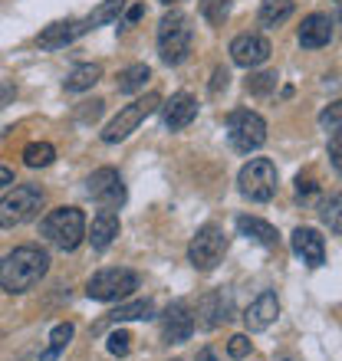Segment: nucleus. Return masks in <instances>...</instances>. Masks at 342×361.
<instances>
[{
	"label": "nucleus",
	"instance_id": "17",
	"mask_svg": "<svg viewBox=\"0 0 342 361\" xmlns=\"http://www.w3.org/2000/svg\"><path fill=\"white\" fill-rule=\"evenodd\" d=\"M194 115H198V99L188 92H178L171 95V102L162 105V118H165V128L171 132H181V128H188L194 122Z\"/></svg>",
	"mask_w": 342,
	"mask_h": 361
},
{
	"label": "nucleus",
	"instance_id": "24",
	"mask_svg": "<svg viewBox=\"0 0 342 361\" xmlns=\"http://www.w3.org/2000/svg\"><path fill=\"white\" fill-rule=\"evenodd\" d=\"M148 79H152V69L145 66V63H135V66H125L122 73H119L115 86H119V92L132 95V92H138V89H145Z\"/></svg>",
	"mask_w": 342,
	"mask_h": 361
},
{
	"label": "nucleus",
	"instance_id": "23",
	"mask_svg": "<svg viewBox=\"0 0 342 361\" xmlns=\"http://www.w3.org/2000/svg\"><path fill=\"white\" fill-rule=\"evenodd\" d=\"M155 315V302L152 299H135V302H125L119 305V309H112V312L105 315V322H138V319H152Z\"/></svg>",
	"mask_w": 342,
	"mask_h": 361
},
{
	"label": "nucleus",
	"instance_id": "27",
	"mask_svg": "<svg viewBox=\"0 0 342 361\" xmlns=\"http://www.w3.org/2000/svg\"><path fill=\"white\" fill-rule=\"evenodd\" d=\"M319 217H323V224L333 230V233H339L342 237V194H329V197L323 200Z\"/></svg>",
	"mask_w": 342,
	"mask_h": 361
},
{
	"label": "nucleus",
	"instance_id": "19",
	"mask_svg": "<svg viewBox=\"0 0 342 361\" xmlns=\"http://www.w3.org/2000/svg\"><path fill=\"white\" fill-rule=\"evenodd\" d=\"M115 237H119V214H115L112 207L99 210L93 217V227H89V243H93V250H105Z\"/></svg>",
	"mask_w": 342,
	"mask_h": 361
},
{
	"label": "nucleus",
	"instance_id": "9",
	"mask_svg": "<svg viewBox=\"0 0 342 361\" xmlns=\"http://www.w3.org/2000/svg\"><path fill=\"white\" fill-rule=\"evenodd\" d=\"M228 138H230V148L240 152V154H250V152H256V148H264V142H266L264 115L250 112V109H237V112H230Z\"/></svg>",
	"mask_w": 342,
	"mask_h": 361
},
{
	"label": "nucleus",
	"instance_id": "33",
	"mask_svg": "<svg viewBox=\"0 0 342 361\" xmlns=\"http://www.w3.org/2000/svg\"><path fill=\"white\" fill-rule=\"evenodd\" d=\"M250 348H254V345H250L247 335H230V342H228V355H230V358H237V361L247 358Z\"/></svg>",
	"mask_w": 342,
	"mask_h": 361
},
{
	"label": "nucleus",
	"instance_id": "22",
	"mask_svg": "<svg viewBox=\"0 0 342 361\" xmlns=\"http://www.w3.org/2000/svg\"><path fill=\"white\" fill-rule=\"evenodd\" d=\"M293 10H296L293 0H264L256 17H260V27H270V30H273V27H283L286 20L293 17Z\"/></svg>",
	"mask_w": 342,
	"mask_h": 361
},
{
	"label": "nucleus",
	"instance_id": "14",
	"mask_svg": "<svg viewBox=\"0 0 342 361\" xmlns=\"http://www.w3.org/2000/svg\"><path fill=\"white\" fill-rule=\"evenodd\" d=\"M93 30V23L89 20H57V23H49L43 33L37 37V43H40V49H63V47H69L73 39H79L83 33H89Z\"/></svg>",
	"mask_w": 342,
	"mask_h": 361
},
{
	"label": "nucleus",
	"instance_id": "29",
	"mask_svg": "<svg viewBox=\"0 0 342 361\" xmlns=\"http://www.w3.org/2000/svg\"><path fill=\"white\" fill-rule=\"evenodd\" d=\"M201 13H204L208 23L220 27V23L228 20V13H230V0H201Z\"/></svg>",
	"mask_w": 342,
	"mask_h": 361
},
{
	"label": "nucleus",
	"instance_id": "13",
	"mask_svg": "<svg viewBox=\"0 0 342 361\" xmlns=\"http://www.w3.org/2000/svg\"><path fill=\"white\" fill-rule=\"evenodd\" d=\"M194 315H191L188 302H171L162 312V338L168 345H181L188 342L191 332H194Z\"/></svg>",
	"mask_w": 342,
	"mask_h": 361
},
{
	"label": "nucleus",
	"instance_id": "7",
	"mask_svg": "<svg viewBox=\"0 0 342 361\" xmlns=\"http://www.w3.org/2000/svg\"><path fill=\"white\" fill-rule=\"evenodd\" d=\"M240 194L254 204H266L276 197V164L270 158H250L237 174Z\"/></svg>",
	"mask_w": 342,
	"mask_h": 361
},
{
	"label": "nucleus",
	"instance_id": "11",
	"mask_svg": "<svg viewBox=\"0 0 342 361\" xmlns=\"http://www.w3.org/2000/svg\"><path fill=\"white\" fill-rule=\"evenodd\" d=\"M270 53H273V47H270V39L264 33H240V37L230 39V59L244 69L264 66Z\"/></svg>",
	"mask_w": 342,
	"mask_h": 361
},
{
	"label": "nucleus",
	"instance_id": "30",
	"mask_svg": "<svg viewBox=\"0 0 342 361\" xmlns=\"http://www.w3.org/2000/svg\"><path fill=\"white\" fill-rule=\"evenodd\" d=\"M276 89V73H254L247 79V92L250 95H270Z\"/></svg>",
	"mask_w": 342,
	"mask_h": 361
},
{
	"label": "nucleus",
	"instance_id": "39",
	"mask_svg": "<svg viewBox=\"0 0 342 361\" xmlns=\"http://www.w3.org/2000/svg\"><path fill=\"white\" fill-rule=\"evenodd\" d=\"M142 13H145V7H142V4H135V7H129L125 20H129V23H135V20H142Z\"/></svg>",
	"mask_w": 342,
	"mask_h": 361
},
{
	"label": "nucleus",
	"instance_id": "31",
	"mask_svg": "<svg viewBox=\"0 0 342 361\" xmlns=\"http://www.w3.org/2000/svg\"><path fill=\"white\" fill-rule=\"evenodd\" d=\"M319 125H323L326 132H336V128H342V99L339 102H329L319 112Z\"/></svg>",
	"mask_w": 342,
	"mask_h": 361
},
{
	"label": "nucleus",
	"instance_id": "1",
	"mask_svg": "<svg viewBox=\"0 0 342 361\" xmlns=\"http://www.w3.org/2000/svg\"><path fill=\"white\" fill-rule=\"evenodd\" d=\"M49 273V253L40 247H17L7 257H0V289L10 295L30 293L40 279Z\"/></svg>",
	"mask_w": 342,
	"mask_h": 361
},
{
	"label": "nucleus",
	"instance_id": "18",
	"mask_svg": "<svg viewBox=\"0 0 342 361\" xmlns=\"http://www.w3.org/2000/svg\"><path fill=\"white\" fill-rule=\"evenodd\" d=\"M333 20L326 13H309L300 27V47L303 49H323L329 39H333Z\"/></svg>",
	"mask_w": 342,
	"mask_h": 361
},
{
	"label": "nucleus",
	"instance_id": "26",
	"mask_svg": "<svg viewBox=\"0 0 342 361\" xmlns=\"http://www.w3.org/2000/svg\"><path fill=\"white\" fill-rule=\"evenodd\" d=\"M53 161H57V148L49 142H33L23 148V164L27 168H49Z\"/></svg>",
	"mask_w": 342,
	"mask_h": 361
},
{
	"label": "nucleus",
	"instance_id": "34",
	"mask_svg": "<svg viewBox=\"0 0 342 361\" xmlns=\"http://www.w3.org/2000/svg\"><path fill=\"white\" fill-rule=\"evenodd\" d=\"M329 161H333V168L342 174V128H336V132L329 135Z\"/></svg>",
	"mask_w": 342,
	"mask_h": 361
},
{
	"label": "nucleus",
	"instance_id": "37",
	"mask_svg": "<svg viewBox=\"0 0 342 361\" xmlns=\"http://www.w3.org/2000/svg\"><path fill=\"white\" fill-rule=\"evenodd\" d=\"M13 99H17V86H13V82H0V109L10 105Z\"/></svg>",
	"mask_w": 342,
	"mask_h": 361
},
{
	"label": "nucleus",
	"instance_id": "42",
	"mask_svg": "<svg viewBox=\"0 0 342 361\" xmlns=\"http://www.w3.org/2000/svg\"><path fill=\"white\" fill-rule=\"evenodd\" d=\"M339 27H342V7H339Z\"/></svg>",
	"mask_w": 342,
	"mask_h": 361
},
{
	"label": "nucleus",
	"instance_id": "40",
	"mask_svg": "<svg viewBox=\"0 0 342 361\" xmlns=\"http://www.w3.org/2000/svg\"><path fill=\"white\" fill-rule=\"evenodd\" d=\"M7 184H13V171L0 164V188H7Z\"/></svg>",
	"mask_w": 342,
	"mask_h": 361
},
{
	"label": "nucleus",
	"instance_id": "35",
	"mask_svg": "<svg viewBox=\"0 0 342 361\" xmlns=\"http://www.w3.org/2000/svg\"><path fill=\"white\" fill-rule=\"evenodd\" d=\"M86 109L83 112H79V118H83V122H89V118H99V115H102V99H93V102H83Z\"/></svg>",
	"mask_w": 342,
	"mask_h": 361
},
{
	"label": "nucleus",
	"instance_id": "5",
	"mask_svg": "<svg viewBox=\"0 0 342 361\" xmlns=\"http://www.w3.org/2000/svg\"><path fill=\"white\" fill-rule=\"evenodd\" d=\"M228 253V237H224V230L218 224H204L198 227V233L191 237L188 243V263L198 273H211V269H218V263L224 259Z\"/></svg>",
	"mask_w": 342,
	"mask_h": 361
},
{
	"label": "nucleus",
	"instance_id": "20",
	"mask_svg": "<svg viewBox=\"0 0 342 361\" xmlns=\"http://www.w3.org/2000/svg\"><path fill=\"white\" fill-rule=\"evenodd\" d=\"M237 230L247 240H254V243H260V247H266V250L280 247V233H276V227L273 224H266V220H260V217H247V214L237 217Z\"/></svg>",
	"mask_w": 342,
	"mask_h": 361
},
{
	"label": "nucleus",
	"instance_id": "38",
	"mask_svg": "<svg viewBox=\"0 0 342 361\" xmlns=\"http://www.w3.org/2000/svg\"><path fill=\"white\" fill-rule=\"evenodd\" d=\"M313 190H316V184H313V180H309V178H303V174L296 178V194H300V197H309Z\"/></svg>",
	"mask_w": 342,
	"mask_h": 361
},
{
	"label": "nucleus",
	"instance_id": "16",
	"mask_svg": "<svg viewBox=\"0 0 342 361\" xmlns=\"http://www.w3.org/2000/svg\"><path fill=\"white\" fill-rule=\"evenodd\" d=\"M276 319H280V299H276V293H270V289H264V293L247 305V312H244L247 332H266Z\"/></svg>",
	"mask_w": 342,
	"mask_h": 361
},
{
	"label": "nucleus",
	"instance_id": "41",
	"mask_svg": "<svg viewBox=\"0 0 342 361\" xmlns=\"http://www.w3.org/2000/svg\"><path fill=\"white\" fill-rule=\"evenodd\" d=\"M162 4H165V7H175V4H178V0H162Z\"/></svg>",
	"mask_w": 342,
	"mask_h": 361
},
{
	"label": "nucleus",
	"instance_id": "10",
	"mask_svg": "<svg viewBox=\"0 0 342 361\" xmlns=\"http://www.w3.org/2000/svg\"><path fill=\"white\" fill-rule=\"evenodd\" d=\"M86 190H89V197L99 200L102 207H122L125 204V184H122V174L115 171V168H99V171L89 174L86 180Z\"/></svg>",
	"mask_w": 342,
	"mask_h": 361
},
{
	"label": "nucleus",
	"instance_id": "32",
	"mask_svg": "<svg viewBox=\"0 0 342 361\" xmlns=\"http://www.w3.org/2000/svg\"><path fill=\"white\" fill-rule=\"evenodd\" d=\"M105 348H109V355H115V358H122V355H129V348H132V335L119 329V332L109 335V342H105Z\"/></svg>",
	"mask_w": 342,
	"mask_h": 361
},
{
	"label": "nucleus",
	"instance_id": "25",
	"mask_svg": "<svg viewBox=\"0 0 342 361\" xmlns=\"http://www.w3.org/2000/svg\"><path fill=\"white\" fill-rule=\"evenodd\" d=\"M73 335H76V329L69 322H59L53 332H49V348L43 355H40V361H57L59 355L66 352V345L73 342Z\"/></svg>",
	"mask_w": 342,
	"mask_h": 361
},
{
	"label": "nucleus",
	"instance_id": "15",
	"mask_svg": "<svg viewBox=\"0 0 342 361\" xmlns=\"http://www.w3.org/2000/svg\"><path fill=\"white\" fill-rule=\"evenodd\" d=\"M290 247H293V253L300 259H303L306 267H323L326 263V240L319 237V230L313 227H296L293 233H290Z\"/></svg>",
	"mask_w": 342,
	"mask_h": 361
},
{
	"label": "nucleus",
	"instance_id": "12",
	"mask_svg": "<svg viewBox=\"0 0 342 361\" xmlns=\"http://www.w3.org/2000/svg\"><path fill=\"white\" fill-rule=\"evenodd\" d=\"M234 319V302H230V295L224 293V289H214V293H204L198 299V319L194 322L201 325V329H218V325L230 322Z\"/></svg>",
	"mask_w": 342,
	"mask_h": 361
},
{
	"label": "nucleus",
	"instance_id": "36",
	"mask_svg": "<svg viewBox=\"0 0 342 361\" xmlns=\"http://www.w3.org/2000/svg\"><path fill=\"white\" fill-rule=\"evenodd\" d=\"M228 82H230V76H228V69H224V66H218V69H214V79H211V92L218 95V92H220V89H228Z\"/></svg>",
	"mask_w": 342,
	"mask_h": 361
},
{
	"label": "nucleus",
	"instance_id": "4",
	"mask_svg": "<svg viewBox=\"0 0 342 361\" xmlns=\"http://www.w3.org/2000/svg\"><path fill=\"white\" fill-rule=\"evenodd\" d=\"M43 207V190L37 184H17L0 197V230L23 227L40 214Z\"/></svg>",
	"mask_w": 342,
	"mask_h": 361
},
{
	"label": "nucleus",
	"instance_id": "2",
	"mask_svg": "<svg viewBox=\"0 0 342 361\" xmlns=\"http://www.w3.org/2000/svg\"><path fill=\"white\" fill-rule=\"evenodd\" d=\"M191 39H194L191 17L181 10H168L158 23V56H162V63L181 66L191 53Z\"/></svg>",
	"mask_w": 342,
	"mask_h": 361
},
{
	"label": "nucleus",
	"instance_id": "6",
	"mask_svg": "<svg viewBox=\"0 0 342 361\" xmlns=\"http://www.w3.org/2000/svg\"><path fill=\"white\" fill-rule=\"evenodd\" d=\"M158 109H162V95L158 92H148V95H142V99L129 102L125 109H119V115L102 128V142L115 145V142H122V138H129V135H132L152 112H158Z\"/></svg>",
	"mask_w": 342,
	"mask_h": 361
},
{
	"label": "nucleus",
	"instance_id": "8",
	"mask_svg": "<svg viewBox=\"0 0 342 361\" xmlns=\"http://www.w3.org/2000/svg\"><path fill=\"white\" fill-rule=\"evenodd\" d=\"M138 289V273L132 269H99V273L86 283V295L95 302H119Z\"/></svg>",
	"mask_w": 342,
	"mask_h": 361
},
{
	"label": "nucleus",
	"instance_id": "28",
	"mask_svg": "<svg viewBox=\"0 0 342 361\" xmlns=\"http://www.w3.org/2000/svg\"><path fill=\"white\" fill-rule=\"evenodd\" d=\"M122 7H125V0H102L99 7L89 13V23H93V30L95 27H102V23H112V20H119V13H122Z\"/></svg>",
	"mask_w": 342,
	"mask_h": 361
},
{
	"label": "nucleus",
	"instance_id": "43",
	"mask_svg": "<svg viewBox=\"0 0 342 361\" xmlns=\"http://www.w3.org/2000/svg\"><path fill=\"white\" fill-rule=\"evenodd\" d=\"M336 4H339V7H342V0H336Z\"/></svg>",
	"mask_w": 342,
	"mask_h": 361
},
{
	"label": "nucleus",
	"instance_id": "3",
	"mask_svg": "<svg viewBox=\"0 0 342 361\" xmlns=\"http://www.w3.org/2000/svg\"><path fill=\"white\" fill-rule=\"evenodd\" d=\"M40 233L63 253H73L86 240V217L79 207H57L40 220Z\"/></svg>",
	"mask_w": 342,
	"mask_h": 361
},
{
	"label": "nucleus",
	"instance_id": "21",
	"mask_svg": "<svg viewBox=\"0 0 342 361\" xmlns=\"http://www.w3.org/2000/svg\"><path fill=\"white\" fill-rule=\"evenodd\" d=\"M99 79H102V66H99V63H79V66H73V73L63 79V89H66V92H86V89H93Z\"/></svg>",
	"mask_w": 342,
	"mask_h": 361
}]
</instances>
